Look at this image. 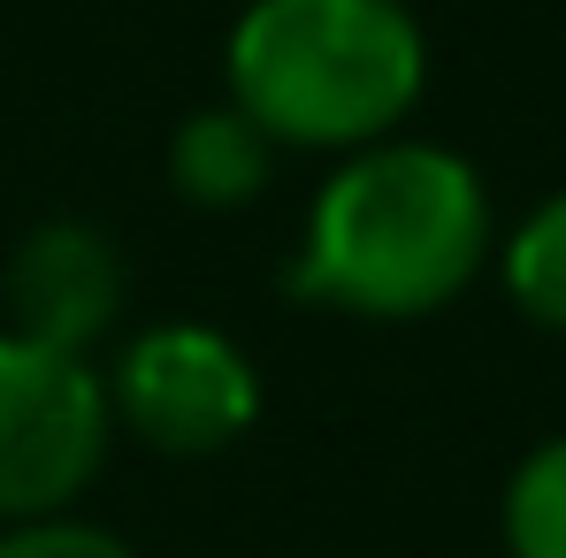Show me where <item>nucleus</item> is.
<instances>
[{"mask_svg":"<svg viewBox=\"0 0 566 558\" xmlns=\"http://www.w3.org/2000/svg\"><path fill=\"white\" fill-rule=\"evenodd\" d=\"M490 191L468 154L382 138L329 169L283 291L360 322H421L490 261Z\"/></svg>","mask_w":566,"mask_h":558,"instance_id":"obj_1","label":"nucleus"},{"mask_svg":"<svg viewBox=\"0 0 566 558\" xmlns=\"http://www.w3.org/2000/svg\"><path fill=\"white\" fill-rule=\"evenodd\" d=\"M230 107L269 146H382L429 85V39L406 0H253L222 46Z\"/></svg>","mask_w":566,"mask_h":558,"instance_id":"obj_2","label":"nucleus"},{"mask_svg":"<svg viewBox=\"0 0 566 558\" xmlns=\"http://www.w3.org/2000/svg\"><path fill=\"white\" fill-rule=\"evenodd\" d=\"M115 413L93 360L0 329V528L70 513L107 466Z\"/></svg>","mask_w":566,"mask_h":558,"instance_id":"obj_3","label":"nucleus"},{"mask_svg":"<svg viewBox=\"0 0 566 558\" xmlns=\"http://www.w3.org/2000/svg\"><path fill=\"white\" fill-rule=\"evenodd\" d=\"M99 382H107L115 429H130L161 460H214L261 421V368L214 322L138 329Z\"/></svg>","mask_w":566,"mask_h":558,"instance_id":"obj_4","label":"nucleus"},{"mask_svg":"<svg viewBox=\"0 0 566 558\" xmlns=\"http://www.w3.org/2000/svg\"><path fill=\"white\" fill-rule=\"evenodd\" d=\"M0 314H8L0 329L85 360L123 314V253H115V238L99 222H70V214L39 222L0 269Z\"/></svg>","mask_w":566,"mask_h":558,"instance_id":"obj_5","label":"nucleus"},{"mask_svg":"<svg viewBox=\"0 0 566 558\" xmlns=\"http://www.w3.org/2000/svg\"><path fill=\"white\" fill-rule=\"evenodd\" d=\"M276 177V146L269 130H253L230 99L199 107L169 130V191L185 207H207V214H230L245 199H261Z\"/></svg>","mask_w":566,"mask_h":558,"instance_id":"obj_6","label":"nucleus"},{"mask_svg":"<svg viewBox=\"0 0 566 558\" xmlns=\"http://www.w3.org/2000/svg\"><path fill=\"white\" fill-rule=\"evenodd\" d=\"M497 269H505V298H513L536 329H559L566 337V191L544 199V207L505 238Z\"/></svg>","mask_w":566,"mask_h":558,"instance_id":"obj_7","label":"nucleus"},{"mask_svg":"<svg viewBox=\"0 0 566 558\" xmlns=\"http://www.w3.org/2000/svg\"><path fill=\"white\" fill-rule=\"evenodd\" d=\"M497 528H505L513 558H566V436H544L513 466Z\"/></svg>","mask_w":566,"mask_h":558,"instance_id":"obj_8","label":"nucleus"},{"mask_svg":"<svg viewBox=\"0 0 566 558\" xmlns=\"http://www.w3.org/2000/svg\"><path fill=\"white\" fill-rule=\"evenodd\" d=\"M0 558H138L115 528L77 520V513H46V520H15L0 528Z\"/></svg>","mask_w":566,"mask_h":558,"instance_id":"obj_9","label":"nucleus"}]
</instances>
